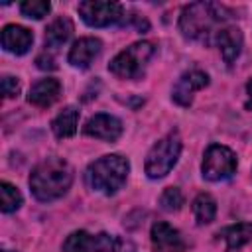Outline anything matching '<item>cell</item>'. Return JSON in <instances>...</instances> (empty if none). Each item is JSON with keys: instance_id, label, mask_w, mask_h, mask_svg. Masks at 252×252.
I'll use <instances>...</instances> for the list:
<instances>
[{"instance_id": "6da1fadb", "label": "cell", "mask_w": 252, "mask_h": 252, "mask_svg": "<svg viewBox=\"0 0 252 252\" xmlns=\"http://www.w3.org/2000/svg\"><path fill=\"white\" fill-rule=\"evenodd\" d=\"M232 12L215 2H193L181 10L179 16V32L187 39L211 43L217 33L224 28Z\"/></svg>"}, {"instance_id": "7a4b0ae2", "label": "cell", "mask_w": 252, "mask_h": 252, "mask_svg": "<svg viewBox=\"0 0 252 252\" xmlns=\"http://www.w3.org/2000/svg\"><path fill=\"white\" fill-rule=\"evenodd\" d=\"M73 183V167L63 158H47L30 173V189L37 201H55L63 197Z\"/></svg>"}, {"instance_id": "3957f363", "label": "cell", "mask_w": 252, "mask_h": 252, "mask_svg": "<svg viewBox=\"0 0 252 252\" xmlns=\"http://www.w3.org/2000/svg\"><path fill=\"white\" fill-rule=\"evenodd\" d=\"M130 173V161L120 154H108L98 158L87 167L85 179L91 189L104 195H114L126 183Z\"/></svg>"}, {"instance_id": "277c9868", "label": "cell", "mask_w": 252, "mask_h": 252, "mask_svg": "<svg viewBox=\"0 0 252 252\" xmlns=\"http://www.w3.org/2000/svg\"><path fill=\"white\" fill-rule=\"evenodd\" d=\"M181 136L177 130H171L167 132L163 138H159L148 152L146 156V163H144V169H146V175L150 179H161L165 177L177 163L179 156H181Z\"/></svg>"}, {"instance_id": "5b68a950", "label": "cell", "mask_w": 252, "mask_h": 252, "mask_svg": "<svg viewBox=\"0 0 252 252\" xmlns=\"http://www.w3.org/2000/svg\"><path fill=\"white\" fill-rule=\"evenodd\" d=\"M156 53V45L148 39L136 41L132 45H128L126 49H122L110 63H108V71L118 77V79H140L148 67V63L152 61Z\"/></svg>"}, {"instance_id": "8992f818", "label": "cell", "mask_w": 252, "mask_h": 252, "mask_svg": "<svg viewBox=\"0 0 252 252\" xmlns=\"http://www.w3.org/2000/svg\"><path fill=\"white\" fill-rule=\"evenodd\" d=\"M63 252H124V242L108 232L91 234L87 230L71 232L61 244Z\"/></svg>"}, {"instance_id": "52a82bcc", "label": "cell", "mask_w": 252, "mask_h": 252, "mask_svg": "<svg viewBox=\"0 0 252 252\" xmlns=\"http://www.w3.org/2000/svg\"><path fill=\"white\" fill-rule=\"evenodd\" d=\"M236 154L220 144H211L203 154L201 173L207 181H224L236 171Z\"/></svg>"}, {"instance_id": "ba28073f", "label": "cell", "mask_w": 252, "mask_h": 252, "mask_svg": "<svg viewBox=\"0 0 252 252\" xmlns=\"http://www.w3.org/2000/svg\"><path fill=\"white\" fill-rule=\"evenodd\" d=\"M79 14L83 22L91 28H106L118 24L124 18V6L118 2H100V0H85L79 4Z\"/></svg>"}, {"instance_id": "9c48e42d", "label": "cell", "mask_w": 252, "mask_h": 252, "mask_svg": "<svg viewBox=\"0 0 252 252\" xmlns=\"http://www.w3.org/2000/svg\"><path fill=\"white\" fill-rule=\"evenodd\" d=\"M207 85H209V75L201 69H191L177 79V83L171 91V98L179 106H189L193 102L195 93L205 89Z\"/></svg>"}, {"instance_id": "30bf717a", "label": "cell", "mask_w": 252, "mask_h": 252, "mask_svg": "<svg viewBox=\"0 0 252 252\" xmlns=\"http://www.w3.org/2000/svg\"><path fill=\"white\" fill-rule=\"evenodd\" d=\"M150 240H152L154 252H185L187 250V242L181 236V232L163 220H158L152 224Z\"/></svg>"}, {"instance_id": "8fae6325", "label": "cell", "mask_w": 252, "mask_h": 252, "mask_svg": "<svg viewBox=\"0 0 252 252\" xmlns=\"http://www.w3.org/2000/svg\"><path fill=\"white\" fill-rule=\"evenodd\" d=\"M83 132L102 142H116L122 136V122L112 114L98 112L87 120V124L83 126Z\"/></svg>"}, {"instance_id": "7c38bea8", "label": "cell", "mask_w": 252, "mask_h": 252, "mask_svg": "<svg viewBox=\"0 0 252 252\" xmlns=\"http://www.w3.org/2000/svg\"><path fill=\"white\" fill-rule=\"evenodd\" d=\"M100 49H102V41L98 37H79L71 45L67 61L77 69H87L98 57Z\"/></svg>"}, {"instance_id": "4fadbf2b", "label": "cell", "mask_w": 252, "mask_h": 252, "mask_svg": "<svg viewBox=\"0 0 252 252\" xmlns=\"http://www.w3.org/2000/svg\"><path fill=\"white\" fill-rule=\"evenodd\" d=\"M32 43H33V33L28 28L18 24H8L2 28V47L8 53L24 55L30 51Z\"/></svg>"}, {"instance_id": "5bb4252c", "label": "cell", "mask_w": 252, "mask_h": 252, "mask_svg": "<svg viewBox=\"0 0 252 252\" xmlns=\"http://www.w3.org/2000/svg\"><path fill=\"white\" fill-rule=\"evenodd\" d=\"M59 94H61V83L53 77H45L32 85L28 93V102L39 108H47L59 98Z\"/></svg>"}, {"instance_id": "9a60e30c", "label": "cell", "mask_w": 252, "mask_h": 252, "mask_svg": "<svg viewBox=\"0 0 252 252\" xmlns=\"http://www.w3.org/2000/svg\"><path fill=\"white\" fill-rule=\"evenodd\" d=\"M217 45L220 47V55L222 59L230 65L238 59L240 51H242V43H244V37H242V32L236 28V26H224L217 37H215Z\"/></svg>"}, {"instance_id": "2e32d148", "label": "cell", "mask_w": 252, "mask_h": 252, "mask_svg": "<svg viewBox=\"0 0 252 252\" xmlns=\"http://www.w3.org/2000/svg\"><path fill=\"white\" fill-rule=\"evenodd\" d=\"M77 126H79V108L73 104L65 106L51 120V130L57 138H71L77 132Z\"/></svg>"}, {"instance_id": "e0dca14e", "label": "cell", "mask_w": 252, "mask_h": 252, "mask_svg": "<svg viewBox=\"0 0 252 252\" xmlns=\"http://www.w3.org/2000/svg\"><path fill=\"white\" fill-rule=\"evenodd\" d=\"M71 35H73V22L67 16H59L45 28V45L53 49L61 47L63 43L69 41Z\"/></svg>"}, {"instance_id": "ac0fdd59", "label": "cell", "mask_w": 252, "mask_h": 252, "mask_svg": "<svg viewBox=\"0 0 252 252\" xmlns=\"http://www.w3.org/2000/svg\"><path fill=\"white\" fill-rule=\"evenodd\" d=\"M219 236L222 240H226V246L230 250L240 248V246H244L246 242L252 240V222H236V224H230V226L222 228L219 232Z\"/></svg>"}, {"instance_id": "d6986e66", "label": "cell", "mask_w": 252, "mask_h": 252, "mask_svg": "<svg viewBox=\"0 0 252 252\" xmlns=\"http://www.w3.org/2000/svg\"><path fill=\"white\" fill-rule=\"evenodd\" d=\"M193 215L199 224H209L217 215V201L209 193H199L193 201Z\"/></svg>"}, {"instance_id": "ffe728a7", "label": "cell", "mask_w": 252, "mask_h": 252, "mask_svg": "<svg viewBox=\"0 0 252 252\" xmlns=\"http://www.w3.org/2000/svg\"><path fill=\"white\" fill-rule=\"evenodd\" d=\"M22 203H24V197L18 191V187L8 183V181H2L0 183V209H2V213H6V215L14 213L22 207Z\"/></svg>"}, {"instance_id": "44dd1931", "label": "cell", "mask_w": 252, "mask_h": 252, "mask_svg": "<svg viewBox=\"0 0 252 252\" xmlns=\"http://www.w3.org/2000/svg\"><path fill=\"white\" fill-rule=\"evenodd\" d=\"M20 12L26 18H33V20H41L43 16H47L51 12V4L45 0H26L20 4Z\"/></svg>"}, {"instance_id": "7402d4cb", "label": "cell", "mask_w": 252, "mask_h": 252, "mask_svg": "<svg viewBox=\"0 0 252 252\" xmlns=\"http://www.w3.org/2000/svg\"><path fill=\"white\" fill-rule=\"evenodd\" d=\"M159 205L163 211H169V213L179 211L183 205V193L177 187H165L161 197H159Z\"/></svg>"}, {"instance_id": "603a6c76", "label": "cell", "mask_w": 252, "mask_h": 252, "mask_svg": "<svg viewBox=\"0 0 252 252\" xmlns=\"http://www.w3.org/2000/svg\"><path fill=\"white\" fill-rule=\"evenodd\" d=\"M2 94L4 98H14L20 94V79L12 77V75H4L2 77Z\"/></svg>"}, {"instance_id": "cb8c5ba5", "label": "cell", "mask_w": 252, "mask_h": 252, "mask_svg": "<svg viewBox=\"0 0 252 252\" xmlns=\"http://www.w3.org/2000/svg\"><path fill=\"white\" fill-rule=\"evenodd\" d=\"M35 65H37L39 69H43V71H51V69H55V67H57V65H55L53 55H51V53H47V51H43V53H39V55L35 57Z\"/></svg>"}, {"instance_id": "d4e9b609", "label": "cell", "mask_w": 252, "mask_h": 252, "mask_svg": "<svg viewBox=\"0 0 252 252\" xmlns=\"http://www.w3.org/2000/svg\"><path fill=\"white\" fill-rule=\"evenodd\" d=\"M246 93H248V106L252 108V79L246 83Z\"/></svg>"}, {"instance_id": "484cf974", "label": "cell", "mask_w": 252, "mask_h": 252, "mask_svg": "<svg viewBox=\"0 0 252 252\" xmlns=\"http://www.w3.org/2000/svg\"><path fill=\"white\" fill-rule=\"evenodd\" d=\"M2 252H12V250H6V248H4V250H2Z\"/></svg>"}]
</instances>
